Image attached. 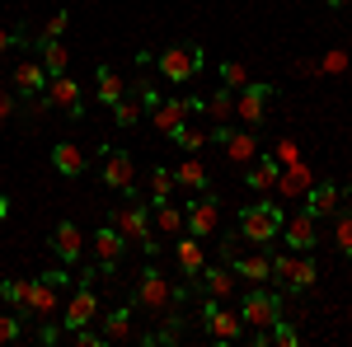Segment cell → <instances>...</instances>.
Returning <instances> with one entry per match:
<instances>
[{
    "label": "cell",
    "instance_id": "6da1fadb",
    "mask_svg": "<svg viewBox=\"0 0 352 347\" xmlns=\"http://www.w3.org/2000/svg\"><path fill=\"white\" fill-rule=\"evenodd\" d=\"M132 305H136V310H151V315H164V310H184V305H188V291H179L160 267L151 263L141 277H136Z\"/></svg>",
    "mask_w": 352,
    "mask_h": 347
},
{
    "label": "cell",
    "instance_id": "7a4b0ae2",
    "mask_svg": "<svg viewBox=\"0 0 352 347\" xmlns=\"http://www.w3.org/2000/svg\"><path fill=\"white\" fill-rule=\"evenodd\" d=\"M282 221H287V216L277 212L272 202H263V207H244V212H240V240H244V244H258V249H263L268 240H277Z\"/></svg>",
    "mask_w": 352,
    "mask_h": 347
},
{
    "label": "cell",
    "instance_id": "3957f363",
    "mask_svg": "<svg viewBox=\"0 0 352 347\" xmlns=\"http://www.w3.org/2000/svg\"><path fill=\"white\" fill-rule=\"evenodd\" d=\"M202 66H207V56H202V47H197V43H179V47H164V52H160V76L169 85L192 80Z\"/></svg>",
    "mask_w": 352,
    "mask_h": 347
},
{
    "label": "cell",
    "instance_id": "277c9868",
    "mask_svg": "<svg viewBox=\"0 0 352 347\" xmlns=\"http://www.w3.org/2000/svg\"><path fill=\"white\" fill-rule=\"evenodd\" d=\"M240 320L249 333H258V328H272V324L282 320V300L272 291H263V287H254V291L244 295V305H240Z\"/></svg>",
    "mask_w": 352,
    "mask_h": 347
},
{
    "label": "cell",
    "instance_id": "5b68a950",
    "mask_svg": "<svg viewBox=\"0 0 352 347\" xmlns=\"http://www.w3.org/2000/svg\"><path fill=\"white\" fill-rule=\"evenodd\" d=\"M212 141L226 150V160H230V164L258 160V132H254V127H212Z\"/></svg>",
    "mask_w": 352,
    "mask_h": 347
},
{
    "label": "cell",
    "instance_id": "8992f818",
    "mask_svg": "<svg viewBox=\"0 0 352 347\" xmlns=\"http://www.w3.org/2000/svg\"><path fill=\"white\" fill-rule=\"evenodd\" d=\"M272 277L287 282L292 291H305V287H315L320 272H315V258H310V254H296V249H292V254H277V258H272Z\"/></svg>",
    "mask_w": 352,
    "mask_h": 347
},
{
    "label": "cell",
    "instance_id": "52a82bcc",
    "mask_svg": "<svg viewBox=\"0 0 352 347\" xmlns=\"http://www.w3.org/2000/svg\"><path fill=\"white\" fill-rule=\"evenodd\" d=\"M221 225V197L217 192H202L197 202H188V212H184V230L197 235V240H212Z\"/></svg>",
    "mask_w": 352,
    "mask_h": 347
},
{
    "label": "cell",
    "instance_id": "ba28073f",
    "mask_svg": "<svg viewBox=\"0 0 352 347\" xmlns=\"http://www.w3.org/2000/svg\"><path fill=\"white\" fill-rule=\"evenodd\" d=\"M197 320L207 324V333H212L217 343H240V338H244V320H240V315H230V310H226L221 300H212V295H207V305H202Z\"/></svg>",
    "mask_w": 352,
    "mask_h": 347
},
{
    "label": "cell",
    "instance_id": "9c48e42d",
    "mask_svg": "<svg viewBox=\"0 0 352 347\" xmlns=\"http://www.w3.org/2000/svg\"><path fill=\"white\" fill-rule=\"evenodd\" d=\"M113 230L122 235V240H136V244H146L151 240V212H146V202H122L118 212H113V221H109Z\"/></svg>",
    "mask_w": 352,
    "mask_h": 347
},
{
    "label": "cell",
    "instance_id": "30bf717a",
    "mask_svg": "<svg viewBox=\"0 0 352 347\" xmlns=\"http://www.w3.org/2000/svg\"><path fill=\"white\" fill-rule=\"evenodd\" d=\"M268 99H272V85L268 80H249L240 94H235V117H240L244 127H258V122H263Z\"/></svg>",
    "mask_w": 352,
    "mask_h": 347
},
{
    "label": "cell",
    "instance_id": "8fae6325",
    "mask_svg": "<svg viewBox=\"0 0 352 347\" xmlns=\"http://www.w3.org/2000/svg\"><path fill=\"white\" fill-rule=\"evenodd\" d=\"M192 113H197V99H160V104L151 108V127L164 132V136H174Z\"/></svg>",
    "mask_w": 352,
    "mask_h": 347
},
{
    "label": "cell",
    "instance_id": "7c38bea8",
    "mask_svg": "<svg viewBox=\"0 0 352 347\" xmlns=\"http://www.w3.org/2000/svg\"><path fill=\"white\" fill-rule=\"evenodd\" d=\"M277 235H282V244H287V249H296V254H310V249L320 244V230H315V216H310V212L287 216Z\"/></svg>",
    "mask_w": 352,
    "mask_h": 347
},
{
    "label": "cell",
    "instance_id": "4fadbf2b",
    "mask_svg": "<svg viewBox=\"0 0 352 347\" xmlns=\"http://www.w3.org/2000/svg\"><path fill=\"white\" fill-rule=\"evenodd\" d=\"M104 183L113 188V192H127L132 197V188H136V164L127 150H109L104 146Z\"/></svg>",
    "mask_w": 352,
    "mask_h": 347
},
{
    "label": "cell",
    "instance_id": "5bb4252c",
    "mask_svg": "<svg viewBox=\"0 0 352 347\" xmlns=\"http://www.w3.org/2000/svg\"><path fill=\"white\" fill-rule=\"evenodd\" d=\"M315 188V174H310V164H287L282 174H277V183H272V192L282 197V202H305V192Z\"/></svg>",
    "mask_w": 352,
    "mask_h": 347
},
{
    "label": "cell",
    "instance_id": "9a60e30c",
    "mask_svg": "<svg viewBox=\"0 0 352 347\" xmlns=\"http://www.w3.org/2000/svg\"><path fill=\"white\" fill-rule=\"evenodd\" d=\"M89 320H99V295H94V287H76V295L66 300L61 324H66V333H71V328H85Z\"/></svg>",
    "mask_w": 352,
    "mask_h": 347
},
{
    "label": "cell",
    "instance_id": "2e32d148",
    "mask_svg": "<svg viewBox=\"0 0 352 347\" xmlns=\"http://www.w3.org/2000/svg\"><path fill=\"white\" fill-rule=\"evenodd\" d=\"M43 94L52 99V108H61V113H71V117H80V113H85L80 85L71 80V76H47V89H43Z\"/></svg>",
    "mask_w": 352,
    "mask_h": 347
},
{
    "label": "cell",
    "instance_id": "e0dca14e",
    "mask_svg": "<svg viewBox=\"0 0 352 347\" xmlns=\"http://www.w3.org/2000/svg\"><path fill=\"white\" fill-rule=\"evenodd\" d=\"M52 254L61 258L66 267H76L80 263V254H85V235H80V225L76 221H61L52 230Z\"/></svg>",
    "mask_w": 352,
    "mask_h": 347
},
{
    "label": "cell",
    "instance_id": "ac0fdd59",
    "mask_svg": "<svg viewBox=\"0 0 352 347\" xmlns=\"http://www.w3.org/2000/svg\"><path fill=\"white\" fill-rule=\"evenodd\" d=\"M99 320H104V338L109 343H132V338H141L136 333V305H118V310L99 315Z\"/></svg>",
    "mask_w": 352,
    "mask_h": 347
},
{
    "label": "cell",
    "instance_id": "d6986e66",
    "mask_svg": "<svg viewBox=\"0 0 352 347\" xmlns=\"http://www.w3.org/2000/svg\"><path fill=\"white\" fill-rule=\"evenodd\" d=\"M192 282H197V291L212 295V300H230V295H235V272H230L226 263L221 267H202Z\"/></svg>",
    "mask_w": 352,
    "mask_h": 347
},
{
    "label": "cell",
    "instance_id": "ffe728a7",
    "mask_svg": "<svg viewBox=\"0 0 352 347\" xmlns=\"http://www.w3.org/2000/svg\"><path fill=\"white\" fill-rule=\"evenodd\" d=\"M89 244H94V258H99V267H104V277H113V267L122 263V249H127V240H122L113 225H104V230H99Z\"/></svg>",
    "mask_w": 352,
    "mask_h": 347
},
{
    "label": "cell",
    "instance_id": "44dd1931",
    "mask_svg": "<svg viewBox=\"0 0 352 347\" xmlns=\"http://www.w3.org/2000/svg\"><path fill=\"white\" fill-rule=\"evenodd\" d=\"M226 267H230L235 277H244V282H254V287H263V282L272 277V258L263 254V249H258V254H235Z\"/></svg>",
    "mask_w": 352,
    "mask_h": 347
},
{
    "label": "cell",
    "instance_id": "7402d4cb",
    "mask_svg": "<svg viewBox=\"0 0 352 347\" xmlns=\"http://www.w3.org/2000/svg\"><path fill=\"white\" fill-rule=\"evenodd\" d=\"M43 89H47L43 61H19V66H14V94H19V99H33V94H43Z\"/></svg>",
    "mask_w": 352,
    "mask_h": 347
},
{
    "label": "cell",
    "instance_id": "603a6c76",
    "mask_svg": "<svg viewBox=\"0 0 352 347\" xmlns=\"http://www.w3.org/2000/svg\"><path fill=\"white\" fill-rule=\"evenodd\" d=\"M197 108L207 113V127H226V122L235 117V94L221 85V89H212V94H207V99H202Z\"/></svg>",
    "mask_w": 352,
    "mask_h": 347
},
{
    "label": "cell",
    "instance_id": "cb8c5ba5",
    "mask_svg": "<svg viewBox=\"0 0 352 347\" xmlns=\"http://www.w3.org/2000/svg\"><path fill=\"white\" fill-rule=\"evenodd\" d=\"M38 52H43V71L47 76H66L71 71V47L61 38H38Z\"/></svg>",
    "mask_w": 352,
    "mask_h": 347
},
{
    "label": "cell",
    "instance_id": "d4e9b609",
    "mask_svg": "<svg viewBox=\"0 0 352 347\" xmlns=\"http://www.w3.org/2000/svg\"><path fill=\"white\" fill-rule=\"evenodd\" d=\"M305 212L315 216H338V183H315L310 192H305Z\"/></svg>",
    "mask_w": 352,
    "mask_h": 347
},
{
    "label": "cell",
    "instance_id": "484cf974",
    "mask_svg": "<svg viewBox=\"0 0 352 347\" xmlns=\"http://www.w3.org/2000/svg\"><path fill=\"white\" fill-rule=\"evenodd\" d=\"M277 174H282V164L272 160V155H263V160H249V169H244V183L254 188V192H272Z\"/></svg>",
    "mask_w": 352,
    "mask_h": 347
},
{
    "label": "cell",
    "instance_id": "4316f807",
    "mask_svg": "<svg viewBox=\"0 0 352 347\" xmlns=\"http://www.w3.org/2000/svg\"><path fill=\"white\" fill-rule=\"evenodd\" d=\"M52 164H56V174L76 179V174H85V150L76 146V141H56L52 146Z\"/></svg>",
    "mask_w": 352,
    "mask_h": 347
},
{
    "label": "cell",
    "instance_id": "83f0119b",
    "mask_svg": "<svg viewBox=\"0 0 352 347\" xmlns=\"http://www.w3.org/2000/svg\"><path fill=\"white\" fill-rule=\"evenodd\" d=\"M174 183H179V188H192V192H207L212 174H207V164L197 160V155H184V164L174 169Z\"/></svg>",
    "mask_w": 352,
    "mask_h": 347
},
{
    "label": "cell",
    "instance_id": "f1b7e54d",
    "mask_svg": "<svg viewBox=\"0 0 352 347\" xmlns=\"http://www.w3.org/2000/svg\"><path fill=\"white\" fill-rule=\"evenodd\" d=\"M174 258H179V272H184L188 282L202 272V267H207V263H202V240H197V235H188V240L174 244Z\"/></svg>",
    "mask_w": 352,
    "mask_h": 347
},
{
    "label": "cell",
    "instance_id": "f546056e",
    "mask_svg": "<svg viewBox=\"0 0 352 347\" xmlns=\"http://www.w3.org/2000/svg\"><path fill=\"white\" fill-rule=\"evenodd\" d=\"M169 141H174V146H179V150H184V155H197V150H202V146H207V141H212V127H197V122H184V127H179V132L169 136Z\"/></svg>",
    "mask_w": 352,
    "mask_h": 347
},
{
    "label": "cell",
    "instance_id": "4dcf8cb0",
    "mask_svg": "<svg viewBox=\"0 0 352 347\" xmlns=\"http://www.w3.org/2000/svg\"><path fill=\"white\" fill-rule=\"evenodd\" d=\"M28 291H33V282H28V277H10V282H0V295L14 305V315H33V300H28Z\"/></svg>",
    "mask_w": 352,
    "mask_h": 347
},
{
    "label": "cell",
    "instance_id": "1f68e13d",
    "mask_svg": "<svg viewBox=\"0 0 352 347\" xmlns=\"http://www.w3.org/2000/svg\"><path fill=\"white\" fill-rule=\"evenodd\" d=\"M94 80H99V89H94V94H99V104H109V108L127 94V85H122V76H118L113 66H99V76H94Z\"/></svg>",
    "mask_w": 352,
    "mask_h": 347
},
{
    "label": "cell",
    "instance_id": "d6a6232c",
    "mask_svg": "<svg viewBox=\"0 0 352 347\" xmlns=\"http://www.w3.org/2000/svg\"><path fill=\"white\" fill-rule=\"evenodd\" d=\"M28 300H33V315L43 320V315H56V287L38 272V282H33V291H28Z\"/></svg>",
    "mask_w": 352,
    "mask_h": 347
},
{
    "label": "cell",
    "instance_id": "836d02e7",
    "mask_svg": "<svg viewBox=\"0 0 352 347\" xmlns=\"http://www.w3.org/2000/svg\"><path fill=\"white\" fill-rule=\"evenodd\" d=\"M141 117H146V104H141L136 94H122V99L113 104V122H118V127H136Z\"/></svg>",
    "mask_w": 352,
    "mask_h": 347
},
{
    "label": "cell",
    "instance_id": "e575fe53",
    "mask_svg": "<svg viewBox=\"0 0 352 347\" xmlns=\"http://www.w3.org/2000/svg\"><path fill=\"white\" fill-rule=\"evenodd\" d=\"M155 230L160 235H184V212L174 202H155Z\"/></svg>",
    "mask_w": 352,
    "mask_h": 347
},
{
    "label": "cell",
    "instance_id": "d590c367",
    "mask_svg": "<svg viewBox=\"0 0 352 347\" xmlns=\"http://www.w3.org/2000/svg\"><path fill=\"white\" fill-rule=\"evenodd\" d=\"M174 169H160V164H155V169H151V202H169V197H174Z\"/></svg>",
    "mask_w": 352,
    "mask_h": 347
},
{
    "label": "cell",
    "instance_id": "8d00e7d4",
    "mask_svg": "<svg viewBox=\"0 0 352 347\" xmlns=\"http://www.w3.org/2000/svg\"><path fill=\"white\" fill-rule=\"evenodd\" d=\"M221 85H226V89H244V85H249V66H244V61H221Z\"/></svg>",
    "mask_w": 352,
    "mask_h": 347
},
{
    "label": "cell",
    "instance_id": "74e56055",
    "mask_svg": "<svg viewBox=\"0 0 352 347\" xmlns=\"http://www.w3.org/2000/svg\"><path fill=\"white\" fill-rule=\"evenodd\" d=\"M272 160L282 164V169H287V164H296L300 160V146L296 141H292V136H277V141H272V150H268Z\"/></svg>",
    "mask_w": 352,
    "mask_h": 347
},
{
    "label": "cell",
    "instance_id": "f35d334b",
    "mask_svg": "<svg viewBox=\"0 0 352 347\" xmlns=\"http://www.w3.org/2000/svg\"><path fill=\"white\" fill-rule=\"evenodd\" d=\"M333 244H338V254H348V258H352V207H348V212H338V225H333Z\"/></svg>",
    "mask_w": 352,
    "mask_h": 347
},
{
    "label": "cell",
    "instance_id": "ab89813d",
    "mask_svg": "<svg viewBox=\"0 0 352 347\" xmlns=\"http://www.w3.org/2000/svg\"><path fill=\"white\" fill-rule=\"evenodd\" d=\"M268 343H272V347H296V343H300V333L287 324V315H282V320L268 328Z\"/></svg>",
    "mask_w": 352,
    "mask_h": 347
},
{
    "label": "cell",
    "instance_id": "60d3db41",
    "mask_svg": "<svg viewBox=\"0 0 352 347\" xmlns=\"http://www.w3.org/2000/svg\"><path fill=\"white\" fill-rule=\"evenodd\" d=\"M127 94H136V99L146 104V113H151V108L160 104V89H155V85L146 80V76H141V80H132V85H127Z\"/></svg>",
    "mask_w": 352,
    "mask_h": 347
},
{
    "label": "cell",
    "instance_id": "b9f144b4",
    "mask_svg": "<svg viewBox=\"0 0 352 347\" xmlns=\"http://www.w3.org/2000/svg\"><path fill=\"white\" fill-rule=\"evenodd\" d=\"M66 24H71V10H56V14H47V24L38 28V38H61Z\"/></svg>",
    "mask_w": 352,
    "mask_h": 347
},
{
    "label": "cell",
    "instance_id": "7bdbcfd3",
    "mask_svg": "<svg viewBox=\"0 0 352 347\" xmlns=\"http://www.w3.org/2000/svg\"><path fill=\"white\" fill-rule=\"evenodd\" d=\"M71 338H76V347H104V343H109V338H104V333H94L89 324H85V328H71Z\"/></svg>",
    "mask_w": 352,
    "mask_h": 347
},
{
    "label": "cell",
    "instance_id": "ee69618b",
    "mask_svg": "<svg viewBox=\"0 0 352 347\" xmlns=\"http://www.w3.org/2000/svg\"><path fill=\"white\" fill-rule=\"evenodd\" d=\"M24 333V324H19V315H0V343H14Z\"/></svg>",
    "mask_w": 352,
    "mask_h": 347
},
{
    "label": "cell",
    "instance_id": "f6af8a7d",
    "mask_svg": "<svg viewBox=\"0 0 352 347\" xmlns=\"http://www.w3.org/2000/svg\"><path fill=\"white\" fill-rule=\"evenodd\" d=\"M320 71H329V76H343V71H348V52H324Z\"/></svg>",
    "mask_w": 352,
    "mask_h": 347
},
{
    "label": "cell",
    "instance_id": "bcb514c9",
    "mask_svg": "<svg viewBox=\"0 0 352 347\" xmlns=\"http://www.w3.org/2000/svg\"><path fill=\"white\" fill-rule=\"evenodd\" d=\"M43 277H47V282H52L56 291H61V287H66V282H76V277H71V272H66V263H61V267H52V272H43Z\"/></svg>",
    "mask_w": 352,
    "mask_h": 347
},
{
    "label": "cell",
    "instance_id": "7dc6e473",
    "mask_svg": "<svg viewBox=\"0 0 352 347\" xmlns=\"http://www.w3.org/2000/svg\"><path fill=\"white\" fill-rule=\"evenodd\" d=\"M28 33H10V28H0V56L10 52V47H14V43H24Z\"/></svg>",
    "mask_w": 352,
    "mask_h": 347
},
{
    "label": "cell",
    "instance_id": "c3c4849f",
    "mask_svg": "<svg viewBox=\"0 0 352 347\" xmlns=\"http://www.w3.org/2000/svg\"><path fill=\"white\" fill-rule=\"evenodd\" d=\"M296 76H320V61H310V56H300V61H296Z\"/></svg>",
    "mask_w": 352,
    "mask_h": 347
},
{
    "label": "cell",
    "instance_id": "681fc988",
    "mask_svg": "<svg viewBox=\"0 0 352 347\" xmlns=\"http://www.w3.org/2000/svg\"><path fill=\"white\" fill-rule=\"evenodd\" d=\"M10 113H14V94H5V89H0V122H5Z\"/></svg>",
    "mask_w": 352,
    "mask_h": 347
},
{
    "label": "cell",
    "instance_id": "f907efd6",
    "mask_svg": "<svg viewBox=\"0 0 352 347\" xmlns=\"http://www.w3.org/2000/svg\"><path fill=\"white\" fill-rule=\"evenodd\" d=\"M38 338H43V343L52 347V343H56V338H61V328H56V324H47V328H43V333H38Z\"/></svg>",
    "mask_w": 352,
    "mask_h": 347
},
{
    "label": "cell",
    "instance_id": "816d5d0a",
    "mask_svg": "<svg viewBox=\"0 0 352 347\" xmlns=\"http://www.w3.org/2000/svg\"><path fill=\"white\" fill-rule=\"evenodd\" d=\"M0 221H10V197L0 192Z\"/></svg>",
    "mask_w": 352,
    "mask_h": 347
},
{
    "label": "cell",
    "instance_id": "f5cc1de1",
    "mask_svg": "<svg viewBox=\"0 0 352 347\" xmlns=\"http://www.w3.org/2000/svg\"><path fill=\"white\" fill-rule=\"evenodd\" d=\"M324 5H348V0H324Z\"/></svg>",
    "mask_w": 352,
    "mask_h": 347
}]
</instances>
